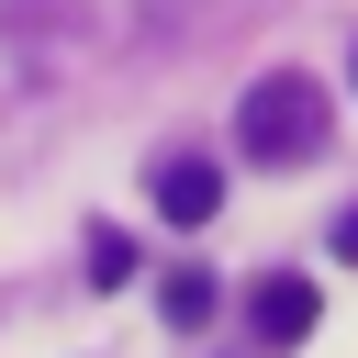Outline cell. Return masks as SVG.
<instances>
[{"instance_id": "cell-1", "label": "cell", "mask_w": 358, "mask_h": 358, "mask_svg": "<svg viewBox=\"0 0 358 358\" xmlns=\"http://www.w3.org/2000/svg\"><path fill=\"white\" fill-rule=\"evenodd\" d=\"M235 145H246L257 168L313 157V145H324V90H313V78H291V67H280V78H257V90L235 101Z\"/></svg>"}, {"instance_id": "cell-2", "label": "cell", "mask_w": 358, "mask_h": 358, "mask_svg": "<svg viewBox=\"0 0 358 358\" xmlns=\"http://www.w3.org/2000/svg\"><path fill=\"white\" fill-rule=\"evenodd\" d=\"M246 324H257V347H302V336H313V280H302V268L257 280V291H246Z\"/></svg>"}, {"instance_id": "cell-3", "label": "cell", "mask_w": 358, "mask_h": 358, "mask_svg": "<svg viewBox=\"0 0 358 358\" xmlns=\"http://www.w3.org/2000/svg\"><path fill=\"white\" fill-rule=\"evenodd\" d=\"M157 213H168V224H213V213H224V168H213V157H168V168H157Z\"/></svg>"}, {"instance_id": "cell-4", "label": "cell", "mask_w": 358, "mask_h": 358, "mask_svg": "<svg viewBox=\"0 0 358 358\" xmlns=\"http://www.w3.org/2000/svg\"><path fill=\"white\" fill-rule=\"evenodd\" d=\"M157 313H168V324H213V280H201V268H168V280H157Z\"/></svg>"}, {"instance_id": "cell-5", "label": "cell", "mask_w": 358, "mask_h": 358, "mask_svg": "<svg viewBox=\"0 0 358 358\" xmlns=\"http://www.w3.org/2000/svg\"><path fill=\"white\" fill-rule=\"evenodd\" d=\"M90 280H101V291H123V280H134V246H123L112 224H90Z\"/></svg>"}, {"instance_id": "cell-6", "label": "cell", "mask_w": 358, "mask_h": 358, "mask_svg": "<svg viewBox=\"0 0 358 358\" xmlns=\"http://www.w3.org/2000/svg\"><path fill=\"white\" fill-rule=\"evenodd\" d=\"M336 257H358V213H347V224H336Z\"/></svg>"}]
</instances>
